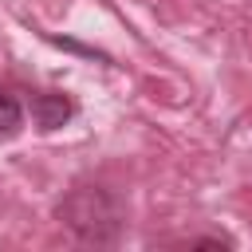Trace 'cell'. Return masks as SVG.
<instances>
[{
	"instance_id": "obj_2",
	"label": "cell",
	"mask_w": 252,
	"mask_h": 252,
	"mask_svg": "<svg viewBox=\"0 0 252 252\" xmlns=\"http://www.w3.org/2000/svg\"><path fill=\"white\" fill-rule=\"evenodd\" d=\"M20 126H24V110H20V102H16L8 91H0V138H16Z\"/></svg>"
},
{
	"instance_id": "obj_1",
	"label": "cell",
	"mask_w": 252,
	"mask_h": 252,
	"mask_svg": "<svg viewBox=\"0 0 252 252\" xmlns=\"http://www.w3.org/2000/svg\"><path fill=\"white\" fill-rule=\"evenodd\" d=\"M32 114H35V122H39V130H55V126H63L67 118H71V102L63 98V94H35L32 98Z\"/></svg>"
}]
</instances>
